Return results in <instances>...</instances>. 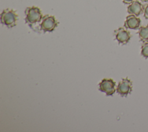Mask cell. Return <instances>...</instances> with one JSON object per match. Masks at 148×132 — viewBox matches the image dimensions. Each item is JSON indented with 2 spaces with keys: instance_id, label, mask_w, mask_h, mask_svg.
Listing matches in <instances>:
<instances>
[{
  "instance_id": "obj_1",
  "label": "cell",
  "mask_w": 148,
  "mask_h": 132,
  "mask_svg": "<svg viewBox=\"0 0 148 132\" xmlns=\"http://www.w3.org/2000/svg\"><path fill=\"white\" fill-rule=\"evenodd\" d=\"M18 16L12 9H6L1 14V22L8 28H12L16 25Z\"/></svg>"
},
{
  "instance_id": "obj_2",
  "label": "cell",
  "mask_w": 148,
  "mask_h": 132,
  "mask_svg": "<svg viewBox=\"0 0 148 132\" xmlns=\"http://www.w3.org/2000/svg\"><path fill=\"white\" fill-rule=\"evenodd\" d=\"M25 22L30 26L31 25L39 23L42 21L43 18L42 12L38 7L32 6L26 8L25 10Z\"/></svg>"
},
{
  "instance_id": "obj_3",
  "label": "cell",
  "mask_w": 148,
  "mask_h": 132,
  "mask_svg": "<svg viewBox=\"0 0 148 132\" xmlns=\"http://www.w3.org/2000/svg\"><path fill=\"white\" fill-rule=\"evenodd\" d=\"M58 24V22L54 16L47 15L43 17L40 24V28L44 33L51 32L56 28Z\"/></svg>"
},
{
  "instance_id": "obj_4",
  "label": "cell",
  "mask_w": 148,
  "mask_h": 132,
  "mask_svg": "<svg viewBox=\"0 0 148 132\" xmlns=\"http://www.w3.org/2000/svg\"><path fill=\"white\" fill-rule=\"evenodd\" d=\"M115 86L116 83L113 80L104 79L99 84V90L108 96L112 95L116 91Z\"/></svg>"
},
{
  "instance_id": "obj_5",
  "label": "cell",
  "mask_w": 148,
  "mask_h": 132,
  "mask_svg": "<svg viewBox=\"0 0 148 132\" xmlns=\"http://www.w3.org/2000/svg\"><path fill=\"white\" fill-rule=\"evenodd\" d=\"M132 91V82L128 78L123 79L117 87V92L122 97H126Z\"/></svg>"
},
{
  "instance_id": "obj_6",
  "label": "cell",
  "mask_w": 148,
  "mask_h": 132,
  "mask_svg": "<svg viewBox=\"0 0 148 132\" xmlns=\"http://www.w3.org/2000/svg\"><path fill=\"white\" fill-rule=\"evenodd\" d=\"M114 35L116 40L121 44H126L131 39V35L130 33L123 27H120L116 30Z\"/></svg>"
},
{
  "instance_id": "obj_7",
  "label": "cell",
  "mask_w": 148,
  "mask_h": 132,
  "mask_svg": "<svg viewBox=\"0 0 148 132\" xmlns=\"http://www.w3.org/2000/svg\"><path fill=\"white\" fill-rule=\"evenodd\" d=\"M141 20L134 15H130L126 17L124 22V27L127 28L136 30L139 28Z\"/></svg>"
},
{
  "instance_id": "obj_8",
  "label": "cell",
  "mask_w": 148,
  "mask_h": 132,
  "mask_svg": "<svg viewBox=\"0 0 148 132\" xmlns=\"http://www.w3.org/2000/svg\"><path fill=\"white\" fill-rule=\"evenodd\" d=\"M144 10L143 5L138 1H134L127 8V12L131 15H134L136 16H139Z\"/></svg>"
},
{
  "instance_id": "obj_9",
  "label": "cell",
  "mask_w": 148,
  "mask_h": 132,
  "mask_svg": "<svg viewBox=\"0 0 148 132\" xmlns=\"http://www.w3.org/2000/svg\"><path fill=\"white\" fill-rule=\"evenodd\" d=\"M138 34L140 41L143 42H148V25L140 27Z\"/></svg>"
},
{
  "instance_id": "obj_10",
  "label": "cell",
  "mask_w": 148,
  "mask_h": 132,
  "mask_svg": "<svg viewBox=\"0 0 148 132\" xmlns=\"http://www.w3.org/2000/svg\"><path fill=\"white\" fill-rule=\"evenodd\" d=\"M141 55L146 58H148V42L144 43L141 48Z\"/></svg>"
},
{
  "instance_id": "obj_11",
  "label": "cell",
  "mask_w": 148,
  "mask_h": 132,
  "mask_svg": "<svg viewBox=\"0 0 148 132\" xmlns=\"http://www.w3.org/2000/svg\"><path fill=\"white\" fill-rule=\"evenodd\" d=\"M143 13H144V17L148 19V4H146L145 7H144V10H143Z\"/></svg>"
},
{
  "instance_id": "obj_12",
  "label": "cell",
  "mask_w": 148,
  "mask_h": 132,
  "mask_svg": "<svg viewBox=\"0 0 148 132\" xmlns=\"http://www.w3.org/2000/svg\"><path fill=\"white\" fill-rule=\"evenodd\" d=\"M133 1H134V0H123V3H124L125 4H130Z\"/></svg>"
},
{
  "instance_id": "obj_13",
  "label": "cell",
  "mask_w": 148,
  "mask_h": 132,
  "mask_svg": "<svg viewBox=\"0 0 148 132\" xmlns=\"http://www.w3.org/2000/svg\"><path fill=\"white\" fill-rule=\"evenodd\" d=\"M142 2H147L148 1V0H141Z\"/></svg>"
}]
</instances>
